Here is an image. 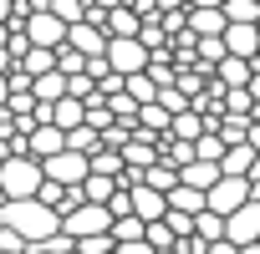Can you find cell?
<instances>
[{
	"label": "cell",
	"instance_id": "cell-10",
	"mask_svg": "<svg viewBox=\"0 0 260 254\" xmlns=\"http://www.w3.org/2000/svg\"><path fill=\"white\" fill-rule=\"evenodd\" d=\"M224 56H240V61H250L255 66V51H260V31L255 26H224Z\"/></svg>",
	"mask_w": 260,
	"mask_h": 254
},
{
	"label": "cell",
	"instance_id": "cell-41",
	"mask_svg": "<svg viewBox=\"0 0 260 254\" xmlns=\"http://www.w3.org/2000/svg\"><path fill=\"white\" fill-rule=\"evenodd\" d=\"M87 6H97V11H117L122 0H87Z\"/></svg>",
	"mask_w": 260,
	"mask_h": 254
},
{
	"label": "cell",
	"instance_id": "cell-30",
	"mask_svg": "<svg viewBox=\"0 0 260 254\" xmlns=\"http://www.w3.org/2000/svg\"><path fill=\"white\" fill-rule=\"evenodd\" d=\"M122 92L133 97L138 107H148V102H158V87H153L148 76H127V81H122Z\"/></svg>",
	"mask_w": 260,
	"mask_h": 254
},
{
	"label": "cell",
	"instance_id": "cell-7",
	"mask_svg": "<svg viewBox=\"0 0 260 254\" xmlns=\"http://www.w3.org/2000/svg\"><path fill=\"white\" fill-rule=\"evenodd\" d=\"M148 61H153V56H148L138 41H107V66H112V76H122V81H127V76H143Z\"/></svg>",
	"mask_w": 260,
	"mask_h": 254
},
{
	"label": "cell",
	"instance_id": "cell-18",
	"mask_svg": "<svg viewBox=\"0 0 260 254\" xmlns=\"http://www.w3.org/2000/svg\"><path fill=\"white\" fill-rule=\"evenodd\" d=\"M82 122H87V107H82V102L61 97V102L51 107V127H56V133H72V127H82Z\"/></svg>",
	"mask_w": 260,
	"mask_h": 254
},
{
	"label": "cell",
	"instance_id": "cell-29",
	"mask_svg": "<svg viewBox=\"0 0 260 254\" xmlns=\"http://www.w3.org/2000/svg\"><path fill=\"white\" fill-rule=\"evenodd\" d=\"M46 11H51L61 26H77V21L87 16V6H82V0H46Z\"/></svg>",
	"mask_w": 260,
	"mask_h": 254
},
{
	"label": "cell",
	"instance_id": "cell-5",
	"mask_svg": "<svg viewBox=\"0 0 260 254\" xmlns=\"http://www.w3.org/2000/svg\"><path fill=\"white\" fill-rule=\"evenodd\" d=\"M21 36H26L36 51H61V46H67V26H61L51 11H36V16L21 26Z\"/></svg>",
	"mask_w": 260,
	"mask_h": 254
},
{
	"label": "cell",
	"instance_id": "cell-2",
	"mask_svg": "<svg viewBox=\"0 0 260 254\" xmlns=\"http://www.w3.org/2000/svg\"><path fill=\"white\" fill-rule=\"evenodd\" d=\"M41 193V163L36 158H6L0 163V198L6 203H26V198H36Z\"/></svg>",
	"mask_w": 260,
	"mask_h": 254
},
{
	"label": "cell",
	"instance_id": "cell-21",
	"mask_svg": "<svg viewBox=\"0 0 260 254\" xmlns=\"http://www.w3.org/2000/svg\"><path fill=\"white\" fill-rule=\"evenodd\" d=\"M204 133H209V127H204L199 112H179V117L169 122V138H179V143H199Z\"/></svg>",
	"mask_w": 260,
	"mask_h": 254
},
{
	"label": "cell",
	"instance_id": "cell-1",
	"mask_svg": "<svg viewBox=\"0 0 260 254\" xmlns=\"http://www.w3.org/2000/svg\"><path fill=\"white\" fill-rule=\"evenodd\" d=\"M0 229L16 234L21 244H46V239L61 234V219H56L46 203L26 198V203H6V208H0Z\"/></svg>",
	"mask_w": 260,
	"mask_h": 254
},
{
	"label": "cell",
	"instance_id": "cell-15",
	"mask_svg": "<svg viewBox=\"0 0 260 254\" xmlns=\"http://www.w3.org/2000/svg\"><path fill=\"white\" fill-rule=\"evenodd\" d=\"M31 97H36V107H56V102L67 97V76H61V71L36 76V81H31Z\"/></svg>",
	"mask_w": 260,
	"mask_h": 254
},
{
	"label": "cell",
	"instance_id": "cell-8",
	"mask_svg": "<svg viewBox=\"0 0 260 254\" xmlns=\"http://www.w3.org/2000/svg\"><path fill=\"white\" fill-rule=\"evenodd\" d=\"M224 239H230L235 249H245V244H260V203H245V208H235V214L224 219Z\"/></svg>",
	"mask_w": 260,
	"mask_h": 254
},
{
	"label": "cell",
	"instance_id": "cell-42",
	"mask_svg": "<svg viewBox=\"0 0 260 254\" xmlns=\"http://www.w3.org/2000/svg\"><path fill=\"white\" fill-rule=\"evenodd\" d=\"M0 208H6V198H0Z\"/></svg>",
	"mask_w": 260,
	"mask_h": 254
},
{
	"label": "cell",
	"instance_id": "cell-39",
	"mask_svg": "<svg viewBox=\"0 0 260 254\" xmlns=\"http://www.w3.org/2000/svg\"><path fill=\"white\" fill-rule=\"evenodd\" d=\"M245 92H250V102H255V107H260V71H255V76H250V87H245Z\"/></svg>",
	"mask_w": 260,
	"mask_h": 254
},
{
	"label": "cell",
	"instance_id": "cell-37",
	"mask_svg": "<svg viewBox=\"0 0 260 254\" xmlns=\"http://www.w3.org/2000/svg\"><path fill=\"white\" fill-rule=\"evenodd\" d=\"M204 254H240V249H235L230 239H219V244H204Z\"/></svg>",
	"mask_w": 260,
	"mask_h": 254
},
{
	"label": "cell",
	"instance_id": "cell-9",
	"mask_svg": "<svg viewBox=\"0 0 260 254\" xmlns=\"http://www.w3.org/2000/svg\"><path fill=\"white\" fill-rule=\"evenodd\" d=\"M67 46L77 51V56H107V31H97V26H87V21H77V26H67Z\"/></svg>",
	"mask_w": 260,
	"mask_h": 254
},
{
	"label": "cell",
	"instance_id": "cell-13",
	"mask_svg": "<svg viewBox=\"0 0 260 254\" xmlns=\"http://www.w3.org/2000/svg\"><path fill=\"white\" fill-rule=\"evenodd\" d=\"M250 127H255V117H219V122H214V138H219L224 148H245V143H250Z\"/></svg>",
	"mask_w": 260,
	"mask_h": 254
},
{
	"label": "cell",
	"instance_id": "cell-40",
	"mask_svg": "<svg viewBox=\"0 0 260 254\" xmlns=\"http://www.w3.org/2000/svg\"><path fill=\"white\" fill-rule=\"evenodd\" d=\"M250 153H255V158H260V122H255V127H250Z\"/></svg>",
	"mask_w": 260,
	"mask_h": 254
},
{
	"label": "cell",
	"instance_id": "cell-24",
	"mask_svg": "<svg viewBox=\"0 0 260 254\" xmlns=\"http://www.w3.org/2000/svg\"><path fill=\"white\" fill-rule=\"evenodd\" d=\"M67 153H82V158H92V153H102V138L92 133L87 122H82V127H72V133H67Z\"/></svg>",
	"mask_w": 260,
	"mask_h": 254
},
{
	"label": "cell",
	"instance_id": "cell-20",
	"mask_svg": "<svg viewBox=\"0 0 260 254\" xmlns=\"http://www.w3.org/2000/svg\"><path fill=\"white\" fill-rule=\"evenodd\" d=\"M143 188H153V193H164V198H169V193H174V188H179V168H174V163H164V158H158V163H153V168H148V173H143Z\"/></svg>",
	"mask_w": 260,
	"mask_h": 254
},
{
	"label": "cell",
	"instance_id": "cell-14",
	"mask_svg": "<svg viewBox=\"0 0 260 254\" xmlns=\"http://www.w3.org/2000/svg\"><path fill=\"white\" fill-rule=\"evenodd\" d=\"M250 76H255V66L250 61H240V56H224L219 66H214V81L230 92V87H250Z\"/></svg>",
	"mask_w": 260,
	"mask_h": 254
},
{
	"label": "cell",
	"instance_id": "cell-32",
	"mask_svg": "<svg viewBox=\"0 0 260 254\" xmlns=\"http://www.w3.org/2000/svg\"><path fill=\"white\" fill-rule=\"evenodd\" d=\"M158 107H164L169 117H179V112H189V97H184L179 87H164V92H158Z\"/></svg>",
	"mask_w": 260,
	"mask_h": 254
},
{
	"label": "cell",
	"instance_id": "cell-6",
	"mask_svg": "<svg viewBox=\"0 0 260 254\" xmlns=\"http://www.w3.org/2000/svg\"><path fill=\"white\" fill-rule=\"evenodd\" d=\"M245 203H250V183H245V178H219V183L204 193V208L219 214V219H230V214L245 208Z\"/></svg>",
	"mask_w": 260,
	"mask_h": 254
},
{
	"label": "cell",
	"instance_id": "cell-11",
	"mask_svg": "<svg viewBox=\"0 0 260 254\" xmlns=\"http://www.w3.org/2000/svg\"><path fill=\"white\" fill-rule=\"evenodd\" d=\"M127 203H133V219L148 229V224H158L164 214H169V198L164 193H153V188H133V193H127Z\"/></svg>",
	"mask_w": 260,
	"mask_h": 254
},
{
	"label": "cell",
	"instance_id": "cell-35",
	"mask_svg": "<svg viewBox=\"0 0 260 254\" xmlns=\"http://www.w3.org/2000/svg\"><path fill=\"white\" fill-rule=\"evenodd\" d=\"M77 254H112V239H107V234H97V239H82V244H77Z\"/></svg>",
	"mask_w": 260,
	"mask_h": 254
},
{
	"label": "cell",
	"instance_id": "cell-28",
	"mask_svg": "<svg viewBox=\"0 0 260 254\" xmlns=\"http://www.w3.org/2000/svg\"><path fill=\"white\" fill-rule=\"evenodd\" d=\"M87 163H92V173H97V178H112V183H117V173H122V153H107V148H102V153H92Z\"/></svg>",
	"mask_w": 260,
	"mask_h": 254
},
{
	"label": "cell",
	"instance_id": "cell-38",
	"mask_svg": "<svg viewBox=\"0 0 260 254\" xmlns=\"http://www.w3.org/2000/svg\"><path fill=\"white\" fill-rule=\"evenodd\" d=\"M189 11H224V0H189Z\"/></svg>",
	"mask_w": 260,
	"mask_h": 254
},
{
	"label": "cell",
	"instance_id": "cell-34",
	"mask_svg": "<svg viewBox=\"0 0 260 254\" xmlns=\"http://www.w3.org/2000/svg\"><path fill=\"white\" fill-rule=\"evenodd\" d=\"M112 122H117V117H112L107 107H87V127H92V133H97V138L107 133V127H112Z\"/></svg>",
	"mask_w": 260,
	"mask_h": 254
},
{
	"label": "cell",
	"instance_id": "cell-17",
	"mask_svg": "<svg viewBox=\"0 0 260 254\" xmlns=\"http://www.w3.org/2000/svg\"><path fill=\"white\" fill-rule=\"evenodd\" d=\"M179 183L194 188V193H209V188L219 183V168H214V163H189V168H179Z\"/></svg>",
	"mask_w": 260,
	"mask_h": 254
},
{
	"label": "cell",
	"instance_id": "cell-16",
	"mask_svg": "<svg viewBox=\"0 0 260 254\" xmlns=\"http://www.w3.org/2000/svg\"><path fill=\"white\" fill-rule=\"evenodd\" d=\"M189 31L199 41H219L224 36V11H189Z\"/></svg>",
	"mask_w": 260,
	"mask_h": 254
},
{
	"label": "cell",
	"instance_id": "cell-3",
	"mask_svg": "<svg viewBox=\"0 0 260 254\" xmlns=\"http://www.w3.org/2000/svg\"><path fill=\"white\" fill-rule=\"evenodd\" d=\"M107 229H112V214H107V208H97V203H82V208L61 214V234H67L72 244L97 239V234H107Z\"/></svg>",
	"mask_w": 260,
	"mask_h": 254
},
{
	"label": "cell",
	"instance_id": "cell-23",
	"mask_svg": "<svg viewBox=\"0 0 260 254\" xmlns=\"http://www.w3.org/2000/svg\"><path fill=\"white\" fill-rule=\"evenodd\" d=\"M260 0H224V26H255Z\"/></svg>",
	"mask_w": 260,
	"mask_h": 254
},
{
	"label": "cell",
	"instance_id": "cell-36",
	"mask_svg": "<svg viewBox=\"0 0 260 254\" xmlns=\"http://www.w3.org/2000/svg\"><path fill=\"white\" fill-rule=\"evenodd\" d=\"M112 254H153V249H148V244H143V239H133V244H117V249H112Z\"/></svg>",
	"mask_w": 260,
	"mask_h": 254
},
{
	"label": "cell",
	"instance_id": "cell-19",
	"mask_svg": "<svg viewBox=\"0 0 260 254\" xmlns=\"http://www.w3.org/2000/svg\"><path fill=\"white\" fill-rule=\"evenodd\" d=\"M250 168H255L250 143H245V148H224V158H219V178H245Z\"/></svg>",
	"mask_w": 260,
	"mask_h": 254
},
{
	"label": "cell",
	"instance_id": "cell-25",
	"mask_svg": "<svg viewBox=\"0 0 260 254\" xmlns=\"http://www.w3.org/2000/svg\"><path fill=\"white\" fill-rule=\"evenodd\" d=\"M169 208H174V214H189V219H199V214H204V193H194V188H184V183H179V188L169 193Z\"/></svg>",
	"mask_w": 260,
	"mask_h": 254
},
{
	"label": "cell",
	"instance_id": "cell-27",
	"mask_svg": "<svg viewBox=\"0 0 260 254\" xmlns=\"http://www.w3.org/2000/svg\"><path fill=\"white\" fill-rule=\"evenodd\" d=\"M194 239H204V244H219V239H224V219L204 208V214L194 219Z\"/></svg>",
	"mask_w": 260,
	"mask_h": 254
},
{
	"label": "cell",
	"instance_id": "cell-26",
	"mask_svg": "<svg viewBox=\"0 0 260 254\" xmlns=\"http://www.w3.org/2000/svg\"><path fill=\"white\" fill-rule=\"evenodd\" d=\"M21 71H26L31 81H36V76H46V71H56V51H36V46H31V51L21 56Z\"/></svg>",
	"mask_w": 260,
	"mask_h": 254
},
{
	"label": "cell",
	"instance_id": "cell-31",
	"mask_svg": "<svg viewBox=\"0 0 260 254\" xmlns=\"http://www.w3.org/2000/svg\"><path fill=\"white\" fill-rule=\"evenodd\" d=\"M56 71L72 81V76H82V71H87V56H77L72 46H61V51H56Z\"/></svg>",
	"mask_w": 260,
	"mask_h": 254
},
{
	"label": "cell",
	"instance_id": "cell-22",
	"mask_svg": "<svg viewBox=\"0 0 260 254\" xmlns=\"http://www.w3.org/2000/svg\"><path fill=\"white\" fill-rule=\"evenodd\" d=\"M112 193H117V183H112V178H97V173H87V183H82V203H97V208H107V203H112Z\"/></svg>",
	"mask_w": 260,
	"mask_h": 254
},
{
	"label": "cell",
	"instance_id": "cell-4",
	"mask_svg": "<svg viewBox=\"0 0 260 254\" xmlns=\"http://www.w3.org/2000/svg\"><path fill=\"white\" fill-rule=\"evenodd\" d=\"M87 173H92V163H87L82 153H56V158H46V163H41V178H46V183H56V188H82V183H87Z\"/></svg>",
	"mask_w": 260,
	"mask_h": 254
},
{
	"label": "cell",
	"instance_id": "cell-33",
	"mask_svg": "<svg viewBox=\"0 0 260 254\" xmlns=\"http://www.w3.org/2000/svg\"><path fill=\"white\" fill-rule=\"evenodd\" d=\"M164 224H169L174 244H179V239H194V219H189V214H174V208H169V214H164Z\"/></svg>",
	"mask_w": 260,
	"mask_h": 254
},
{
	"label": "cell",
	"instance_id": "cell-12",
	"mask_svg": "<svg viewBox=\"0 0 260 254\" xmlns=\"http://www.w3.org/2000/svg\"><path fill=\"white\" fill-rule=\"evenodd\" d=\"M153 163H158V143H153V138H127V148H122V168L148 173Z\"/></svg>",
	"mask_w": 260,
	"mask_h": 254
}]
</instances>
